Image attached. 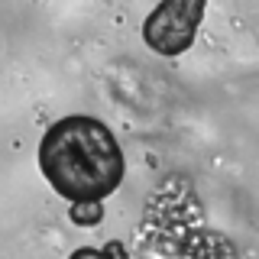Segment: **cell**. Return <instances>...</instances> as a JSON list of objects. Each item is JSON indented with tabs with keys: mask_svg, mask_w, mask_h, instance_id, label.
Here are the masks:
<instances>
[{
	"mask_svg": "<svg viewBox=\"0 0 259 259\" xmlns=\"http://www.w3.org/2000/svg\"><path fill=\"white\" fill-rule=\"evenodd\" d=\"M39 168L62 198L81 204L104 201L117 191L126 162L107 123L75 113L46 130L39 143Z\"/></svg>",
	"mask_w": 259,
	"mask_h": 259,
	"instance_id": "obj_1",
	"label": "cell"
},
{
	"mask_svg": "<svg viewBox=\"0 0 259 259\" xmlns=\"http://www.w3.org/2000/svg\"><path fill=\"white\" fill-rule=\"evenodd\" d=\"M104 256H107V259H130V256H126V249H123V243H117V240L104 246Z\"/></svg>",
	"mask_w": 259,
	"mask_h": 259,
	"instance_id": "obj_4",
	"label": "cell"
},
{
	"mask_svg": "<svg viewBox=\"0 0 259 259\" xmlns=\"http://www.w3.org/2000/svg\"><path fill=\"white\" fill-rule=\"evenodd\" d=\"M71 221H75L78 227H97L104 221L101 201H81V204H75L71 207Z\"/></svg>",
	"mask_w": 259,
	"mask_h": 259,
	"instance_id": "obj_3",
	"label": "cell"
},
{
	"mask_svg": "<svg viewBox=\"0 0 259 259\" xmlns=\"http://www.w3.org/2000/svg\"><path fill=\"white\" fill-rule=\"evenodd\" d=\"M71 259H107L104 256V249H91V246H81L71 253Z\"/></svg>",
	"mask_w": 259,
	"mask_h": 259,
	"instance_id": "obj_5",
	"label": "cell"
},
{
	"mask_svg": "<svg viewBox=\"0 0 259 259\" xmlns=\"http://www.w3.org/2000/svg\"><path fill=\"white\" fill-rule=\"evenodd\" d=\"M201 16H204V0H162L146 16L143 39L159 55H182L194 42Z\"/></svg>",
	"mask_w": 259,
	"mask_h": 259,
	"instance_id": "obj_2",
	"label": "cell"
}]
</instances>
